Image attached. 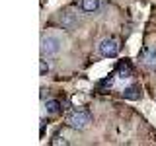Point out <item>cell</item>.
I'll return each instance as SVG.
<instances>
[{"label": "cell", "instance_id": "277c9868", "mask_svg": "<svg viewBox=\"0 0 156 146\" xmlns=\"http://www.w3.org/2000/svg\"><path fill=\"white\" fill-rule=\"evenodd\" d=\"M139 58H140V62H143L148 70H156V49H150V47L143 49Z\"/></svg>", "mask_w": 156, "mask_h": 146}, {"label": "cell", "instance_id": "8992f818", "mask_svg": "<svg viewBox=\"0 0 156 146\" xmlns=\"http://www.w3.org/2000/svg\"><path fill=\"white\" fill-rule=\"evenodd\" d=\"M45 111H47L49 115H57L58 111H61V101H57V99L45 101Z\"/></svg>", "mask_w": 156, "mask_h": 146}, {"label": "cell", "instance_id": "8fae6325", "mask_svg": "<svg viewBox=\"0 0 156 146\" xmlns=\"http://www.w3.org/2000/svg\"><path fill=\"white\" fill-rule=\"evenodd\" d=\"M51 144H68V140L66 138L61 140V136H55V140H51Z\"/></svg>", "mask_w": 156, "mask_h": 146}, {"label": "cell", "instance_id": "30bf717a", "mask_svg": "<svg viewBox=\"0 0 156 146\" xmlns=\"http://www.w3.org/2000/svg\"><path fill=\"white\" fill-rule=\"evenodd\" d=\"M39 72H41V76H43V74H47V72H49V64H47L45 61H41V62H39Z\"/></svg>", "mask_w": 156, "mask_h": 146}, {"label": "cell", "instance_id": "7a4b0ae2", "mask_svg": "<svg viewBox=\"0 0 156 146\" xmlns=\"http://www.w3.org/2000/svg\"><path fill=\"white\" fill-rule=\"evenodd\" d=\"M119 49H121V45H119L117 39H104V41L100 43V53L104 57H107V58L117 57L119 55Z\"/></svg>", "mask_w": 156, "mask_h": 146}, {"label": "cell", "instance_id": "52a82bcc", "mask_svg": "<svg viewBox=\"0 0 156 146\" xmlns=\"http://www.w3.org/2000/svg\"><path fill=\"white\" fill-rule=\"evenodd\" d=\"M61 23H62V27L72 29V27L76 26V18L72 16L70 12H65V14H62V18H61Z\"/></svg>", "mask_w": 156, "mask_h": 146}, {"label": "cell", "instance_id": "ba28073f", "mask_svg": "<svg viewBox=\"0 0 156 146\" xmlns=\"http://www.w3.org/2000/svg\"><path fill=\"white\" fill-rule=\"evenodd\" d=\"M123 96L127 97V99H139L140 92H139V88H136V86H133V88H127V90L123 92Z\"/></svg>", "mask_w": 156, "mask_h": 146}, {"label": "cell", "instance_id": "5b68a950", "mask_svg": "<svg viewBox=\"0 0 156 146\" xmlns=\"http://www.w3.org/2000/svg\"><path fill=\"white\" fill-rule=\"evenodd\" d=\"M82 10H84L86 14H94L98 8H100V0H82Z\"/></svg>", "mask_w": 156, "mask_h": 146}, {"label": "cell", "instance_id": "3957f363", "mask_svg": "<svg viewBox=\"0 0 156 146\" xmlns=\"http://www.w3.org/2000/svg\"><path fill=\"white\" fill-rule=\"evenodd\" d=\"M61 51V43H58V39L55 37H43L41 39V55L43 57H51V55H57V53Z\"/></svg>", "mask_w": 156, "mask_h": 146}, {"label": "cell", "instance_id": "6da1fadb", "mask_svg": "<svg viewBox=\"0 0 156 146\" xmlns=\"http://www.w3.org/2000/svg\"><path fill=\"white\" fill-rule=\"evenodd\" d=\"M66 123L70 125L72 129L82 130L92 123V117H90V113H86V111H72V113L66 117Z\"/></svg>", "mask_w": 156, "mask_h": 146}, {"label": "cell", "instance_id": "9c48e42d", "mask_svg": "<svg viewBox=\"0 0 156 146\" xmlns=\"http://www.w3.org/2000/svg\"><path fill=\"white\" fill-rule=\"evenodd\" d=\"M131 76V68L127 62H121L119 64V78H129Z\"/></svg>", "mask_w": 156, "mask_h": 146}]
</instances>
